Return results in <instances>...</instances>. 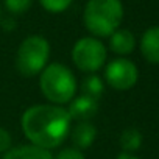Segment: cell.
I'll return each mask as SVG.
<instances>
[{"label":"cell","instance_id":"obj_13","mask_svg":"<svg viewBox=\"0 0 159 159\" xmlns=\"http://www.w3.org/2000/svg\"><path fill=\"white\" fill-rule=\"evenodd\" d=\"M81 92H83V95H88V97L98 100L105 92L103 80L97 75H88L81 81Z\"/></svg>","mask_w":159,"mask_h":159},{"label":"cell","instance_id":"obj_1","mask_svg":"<svg viewBox=\"0 0 159 159\" xmlns=\"http://www.w3.org/2000/svg\"><path fill=\"white\" fill-rule=\"evenodd\" d=\"M70 120L67 109L55 105H34L22 116V131L33 145L48 150L64 142L70 133Z\"/></svg>","mask_w":159,"mask_h":159},{"label":"cell","instance_id":"obj_5","mask_svg":"<svg viewBox=\"0 0 159 159\" xmlns=\"http://www.w3.org/2000/svg\"><path fill=\"white\" fill-rule=\"evenodd\" d=\"M73 64L83 72L94 73L106 61V48L95 38H81L72 48Z\"/></svg>","mask_w":159,"mask_h":159},{"label":"cell","instance_id":"obj_12","mask_svg":"<svg viewBox=\"0 0 159 159\" xmlns=\"http://www.w3.org/2000/svg\"><path fill=\"white\" fill-rule=\"evenodd\" d=\"M142 145V134L136 128H126L120 134V147L125 153H133L137 151Z\"/></svg>","mask_w":159,"mask_h":159},{"label":"cell","instance_id":"obj_16","mask_svg":"<svg viewBox=\"0 0 159 159\" xmlns=\"http://www.w3.org/2000/svg\"><path fill=\"white\" fill-rule=\"evenodd\" d=\"M11 134L5 129V128H0V153H7L11 150Z\"/></svg>","mask_w":159,"mask_h":159},{"label":"cell","instance_id":"obj_3","mask_svg":"<svg viewBox=\"0 0 159 159\" xmlns=\"http://www.w3.org/2000/svg\"><path fill=\"white\" fill-rule=\"evenodd\" d=\"M39 86L47 100L56 105L69 103L76 92V80L69 67L64 64H48L39 78Z\"/></svg>","mask_w":159,"mask_h":159},{"label":"cell","instance_id":"obj_4","mask_svg":"<svg viewBox=\"0 0 159 159\" xmlns=\"http://www.w3.org/2000/svg\"><path fill=\"white\" fill-rule=\"evenodd\" d=\"M50 56V44L42 36H28L19 45L16 55V67L24 76H34L47 67Z\"/></svg>","mask_w":159,"mask_h":159},{"label":"cell","instance_id":"obj_18","mask_svg":"<svg viewBox=\"0 0 159 159\" xmlns=\"http://www.w3.org/2000/svg\"><path fill=\"white\" fill-rule=\"evenodd\" d=\"M117 159H139V157L134 156V154H129V153H120L117 156Z\"/></svg>","mask_w":159,"mask_h":159},{"label":"cell","instance_id":"obj_9","mask_svg":"<svg viewBox=\"0 0 159 159\" xmlns=\"http://www.w3.org/2000/svg\"><path fill=\"white\" fill-rule=\"evenodd\" d=\"M72 142L76 147V150H86L89 148L97 136V129L91 122H78L75 128L70 133Z\"/></svg>","mask_w":159,"mask_h":159},{"label":"cell","instance_id":"obj_6","mask_svg":"<svg viewBox=\"0 0 159 159\" xmlns=\"http://www.w3.org/2000/svg\"><path fill=\"white\" fill-rule=\"evenodd\" d=\"M105 78L111 88L117 91H128L137 83L139 70L133 61L126 58H117L106 66Z\"/></svg>","mask_w":159,"mask_h":159},{"label":"cell","instance_id":"obj_7","mask_svg":"<svg viewBox=\"0 0 159 159\" xmlns=\"http://www.w3.org/2000/svg\"><path fill=\"white\" fill-rule=\"evenodd\" d=\"M97 111H98V102L83 94L73 97L67 109L70 119H75L78 122H89L97 114Z\"/></svg>","mask_w":159,"mask_h":159},{"label":"cell","instance_id":"obj_17","mask_svg":"<svg viewBox=\"0 0 159 159\" xmlns=\"http://www.w3.org/2000/svg\"><path fill=\"white\" fill-rule=\"evenodd\" d=\"M56 159H84L83 153L76 150V148H64L58 156Z\"/></svg>","mask_w":159,"mask_h":159},{"label":"cell","instance_id":"obj_15","mask_svg":"<svg viewBox=\"0 0 159 159\" xmlns=\"http://www.w3.org/2000/svg\"><path fill=\"white\" fill-rule=\"evenodd\" d=\"M31 3H33V0H5L7 10L13 14H22L28 11Z\"/></svg>","mask_w":159,"mask_h":159},{"label":"cell","instance_id":"obj_14","mask_svg":"<svg viewBox=\"0 0 159 159\" xmlns=\"http://www.w3.org/2000/svg\"><path fill=\"white\" fill-rule=\"evenodd\" d=\"M39 2L44 7V10L50 13H62L70 7L72 0H39Z\"/></svg>","mask_w":159,"mask_h":159},{"label":"cell","instance_id":"obj_2","mask_svg":"<svg viewBox=\"0 0 159 159\" xmlns=\"http://www.w3.org/2000/svg\"><path fill=\"white\" fill-rule=\"evenodd\" d=\"M123 19L120 0H89L84 8V25L94 36H111Z\"/></svg>","mask_w":159,"mask_h":159},{"label":"cell","instance_id":"obj_10","mask_svg":"<svg viewBox=\"0 0 159 159\" xmlns=\"http://www.w3.org/2000/svg\"><path fill=\"white\" fill-rule=\"evenodd\" d=\"M3 159H53V156L48 150L30 143L11 148L10 151L5 153Z\"/></svg>","mask_w":159,"mask_h":159},{"label":"cell","instance_id":"obj_19","mask_svg":"<svg viewBox=\"0 0 159 159\" xmlns=\"http://www.w3.org/2000/svg\"><path fill=\"white\" fill-rule=\"evenodd\" d=\"M0 14H2V10H0Z\"/></svg>","mask_w":159,"mask_h":159},{"label":"cell","instance_id":"obj_11","mask_svg":"<svg viewBox=\"0 0 159 159\" xmlns=\"http://www.w3.org/2000/svg\"><path fill=\"white\" fill-rule=\"evenodd\" d=\"M134 45H136V39H134V34L129 30H116L111 34L109 47L117 55L131 53L134 50Z\"/></svg>","mask_w":159,"mask_h":159},{"label":"cell","instance_id":"obj_8","mask_svg":"<svg viewBox=\"0 0 159 159\" xmlns=\"http://www.w3.org/2000/svg\"><path fill=\"white\" fill-rule=\"evenodd\" d=\"M140 52L151 64H159V27L148 28L140 39Z\"/></svg>","mask_w":159,"mask_h":159}]
</instances>
